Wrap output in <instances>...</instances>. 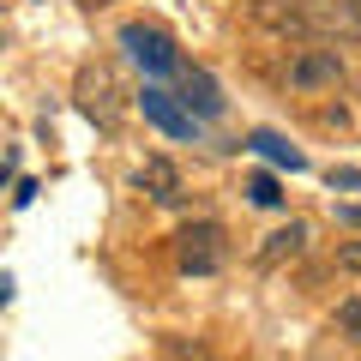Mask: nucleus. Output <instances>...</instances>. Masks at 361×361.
<instances>
[{
    "label": "nucleus",
    "mask_w": 361,
    "mask_h": 361,
    "mask_svg": "<svg viewBox=\"0 0 361 361\" xmlns=\"http://www.w3.org/2000/svg\"><path fill=\"white\" fill-rule=\"evenodd\" d=\"M289 85H295V90L343 85V61H337V49H301L295 61H289Z\"/></svg>",
    "instance_id": "3"
},
{
    "label": "nucleus",
    "mask_w": 361,
    "mask_h": 361,
    "mask_svg": "<svg viewBox=\"0 0 361 361\" xmlns=\"http://www.w3.org/2000/svg\"><path fill=\"white\" fill-rule=\"evenodd\" d=\"M337 331H349V337L361 343V301H355V295H349L343 307H337Z\"/></svg>",
    "instance_id": "10"
},
{
    "label": "nucleus",
    "mask_w": 361,
    "mask_h": 361,
    "mask_svg": "<svg viewBox=\"0 0 361 361\" xmlns=\"http://www.w3.org/2000/svg\"><path fill=\"white\" fill-rule=\"evenodd\" d=\"M121 49H127V54H133V61H139L151 78L180 73V54H175V42H169L163 30H151V25H127V30H121Z\"/></svg>",
    "instance_id": "2"
},
{
    "label": "nucleus",
    "mask_w": 361,
    "mask_h": 361,
    "mask_svg": "<svg viewBox=\"0 0 361 361\" xmlns=\"http://www.w3.org/2000/svg\"><path fill=\"white\" fill-rule=\"evenodd\" d=\"M139 109H145L163 133H175V139H193V133H199V121L187 115V109H180V97H169L163 85H145V90H139Z\"/></svg>",
    "instance_id": "4"
},
{
    "label": "nucleus",
    "mask_w": 361,
    "mask_h": 361,
    "mask_svg": "<svg viewBox=\"0 0 361 361\" xmlns=\"http://www.w3.org/2000/svg\"><path fill=\"white\" fill-rule=\"evenodd\" d=\"M331 187H349V193H361V169H331Z\"/></svg>",
    "instance_id": "12"
},
{
    "label": "nucleus",
    "mask_w": 361,
    "mask_h": 361,
    "mask_svg": "<svg viewBox=\"0 0 361 361\" xmlns=\"http://www.w3.org/2000/svg\"><path fill=\"white\" fill-rule=\"evenodd\" d=\"M180 109H187L193 121L223 115V90H217V78L199 73V66H180Z\"/></svg>",
    "instance_id": "5"
},
{
    "label": "nucleus",
    "mask_w": 361,
    "mask_h": 361,
    "mask_svg": "<svg viewBox=\"0 0 361 361\" xmlns=\"http://www.w3.org/2000/svg\"><path fill=\"white\" fill-rule=\"evenodd\" d=\"M337 265H343L349 277H361V241H343V247H337Z\"/></svg>",
    "instance_id": "11"
},
{
    "label": "nucleus",
    "mask_w": 361,
    "mask_h": 361,
    "mask_svg": "<svg viewBox=\"0 0 361 361\" xmlns=\"http://www.w3.org/2000/svg\"><path fill=\"white\" fill-rule=\"evenodd\" d=\"M337 223H349V229H361V205H337Z\"/></svg>",
    "instance_id": "13"
},
{
    "label": "nucleus",
    "mask_w": 361,
    "mask_h": 361,
    "mask_svg": "<svg viewBox=\"0 0 361 361\" xmlns=\"http://www.w3.org/2000/svg\"><path fill=\"white\" fill-rule=\"evenodd\" d=\"M133 187H139V193H151L157 205H175V199H180V175H175V163H169V157H145L139 175H133Z\"/></svg>",
    "instance_id": "6"
},
{
    "label": "nucleus",
    "mask_w": 361,
    "mask_h": 361,
    "mask_svg": "<svg viewBox=\"0 0 361 361\" xmlns=\"http://www.w3.org/2000/svg\"><path fill=\"white\" fill-rule=\"evenodd\" d=\"M175 265L187 271V277H211V271H223V229L217 223H187L175 241Z\"/></svg>",
    "instance_id": "1"
},
{
    "label": "nucleus",
    "mask_w": 361,
    "mask_h": 361,
    "mask_svg": "<svg viewBox=\"0 0 361 361\" xmlns=\"http://www.w3.org/2000/svg\"><path fill=\"white\" fill-rule=\"evenodd\" d=\"M301 241H307V223H289V229H277L265 241V253H259V265H277L283 253H301Z\"/></svg>",
    "instance_id": "8"
},
{
    "label": "nucleus",
    "mask_w": 361,
    "mask_h": 361,
    "mask_svg": "<svg viewBox=\"0 0 361 361\" xmlns=\"http://www.w3.org/2000/svg\"><path fill=\"white\" fill-rule=\"evenodd\" d=\"M247 145H253L259 157H271V163H283V169H307V157H301L289 139H277V133H253Z\"/></svg>",
    "instance_id": "7"
},
{
    "label": "nucleus",
    "mask_w": 361,
    "mask_h": 361,
    "mask_svg": "<svg viewBox=\"0 0 361 361\" xmlns=\"http://www.w3.org/2000/svg\"><path fill=\"white\" fill-rule=\"evenodd\" d=\"M247 199H253V205H283V193H277V180H271V175H253V180H247Z\"/></svg>",
    "instance_id": "9"
}]
</instances>
